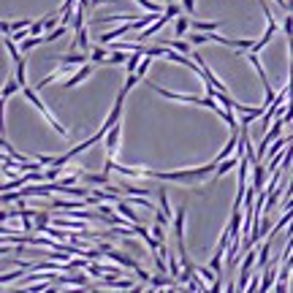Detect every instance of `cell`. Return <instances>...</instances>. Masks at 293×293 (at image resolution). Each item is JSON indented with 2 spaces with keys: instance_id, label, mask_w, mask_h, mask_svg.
I'll return each instance as SVG.
<instances>
[{
  "instance_id": "13",
  "label": "cell",
  "mask_w": 293,
  "mask_h": 293,
  "mask_svg": "<svg viewBox=\"0 0 293 293\" xmlns=\"http://www.w3.org/2000/svg\"><path fill=\"white\" fill-rule=\"evenodd\" d=\"M190 27L198 33H215L217 27H223V22H195V19H190Z\"/></svg>"
},
{
  "instance_id": "6",
  "label": "cell",
  "mask_w": 293,
  "mask_h": 293,
  "mask_svg": "<svg viewBox=\"0 0 293 293\" xmlns=\"http://www.w3.org/2000/svg\"><path fill=\"white\" fill-rule=\"evenodd\" d=\"M55 62H68V65H87L90 55L87 52H68V55H55Z\"/></svg>"
},
{
  "instance_id": "27",
  "label": "cell",
  "mask_w": 293,
  "mask_h": 293,
  "mask_svg": "<svg viewBox=\"0 0 293 293\" xmlns=\"http://www.w3.org/2000/svg\"><path fill=\"white\" fill-rule=\"evenodd\" d=\"M57 288H60V285H57V283H52V288H47L44 293H57Z\"/></svg>"
},
{
  "instance_id": "18",
  "label": "cell",
  "mask_w": 293,
  "mask_h": 293,
  "mask_svg": "<svg viewBox=\"0 0 293 293\" xmlns=\"http://www.w3.org/2000/svg\"><path fill=\"white\" fill-rule=\"evenodd\" d=\"M136 3H139L144 11H152V14H163V11H166V5L155 3V0H136Z\"/></svg>"
},
{
  "instance_id": "19",
  "label": "cell",
  "mask_w": 293,
  "mask_h": 293,
  "mask_svg": "<svg viewBox=\"0 0 293 293\" xmlns=\"http://www.w3.org/2000/svg\"><path fill=\"white\" fill-rule=\"evenodd\" d=\"M190 44H193V47H204V44H209V33H198V30H195L190 36Z\"/></svg>"
},
{
  "instance_id": "20",
  "label": "cell",
  "mask_w": 293,
  "mask_h": 293,
  "mask_svg": "<svg viewBox=\"0 0 293 293\" xmlns=\"http://www.w3.org/2000/svg\"><path fill=\"white\" fill-rule=\"evenodd\" d=\"M149 65H152V57L144 55V60H141V65H139V71H136V73H139V76L144 79V76H147V71H149Z\"/></svg>"
},
{
  "instance_id": "8",
  "label": "cell",
  "mask_w": 293,
  "mask_h": 293,
  "mask_svg": "<svg viewBox=\"0 0 293 293\" xmlns=\"http://www.w3.org/2000/svg\"><path fill=\"white\" fill-rule=\"evenodd\" d=\"M169 19H171V16H169V14H166V11H163V16H160V19H155V22H152V25H149V27H144V30H141L139 36H136V41H139V44H144L147 38H152L155 33H158V30H160V27H163V25H166V22H169Z\"/></svg>"
},
{
  "instance_id": "23",
  "label": "cell",
  "mask_w": 293,
  "mask_h": 293,
  "mask_svg": "<svg viewBox=\"0 0 293 293\" xmlns=\"http://www.w3.org/2000/svg\"><path fill=\"white\" fill-rule=\"evenodd\" d=\"M182 8H185V14H187V16H193V11H195V0H182Z\"/></svg>"
},
{
  "instance_id": "10",
  "label": "cell",
  "mask_w": 293,
  "mask_h": 293,
  "mask_svg": "<svg viewBox=\"0 0 293 293\" xmlns=\"http://www.w3.org/2000/svg\"><path fill=\"white\" fill-rule=\"evenodd\" d=\"M114 206H117V212H119V215H122V217H128L130 223H141V220H139V215H136V212L130 209V201L119 198V201H117V204H114Z\"/></svg>"
},
{
  "instance_id": "24",
  "label": "cell",
  "mask_w": 293,
  "mask_h": 293,
  "mask_svg": "<svg viewBox=\"0 0 293 293\" xmlns=\"http://www.w3.org/2000/svg\"><path fill=\"white\" fill-rule=\"evenodd\" d=\"M55 25H57V16H55V14H49L47 19H44V27H47V30H55Z\"/></svg>"
},
{
  "instance_id": "30",
  "label": "cell",
  "mask_w": 293,
  "mask_h": 293,
  "mask_svg": "<svg viewBox=\"0 0 293 293\" xmlns=\"http://www.w3.org/2000/svg\"><path fill=\"white\" fill-rule=\"evenodd\" d=\"M166 293H176V288H166Z\"/></svg>"
},
{
  "instance_id": "31",
  "label": "cell",
  "mask_w": 293,
  "mask_h": 293,
  "mask_svg": "<svg viewBox=\"0 0 293 293\" xmlns=\"http://www.w3.org/2000/svg\"><path fill=\"white\" fill-rule=\"evenodd\" d=\"M166 3H176V0H166Z\"/></svg>"
},
{
  "instance_id": "26",
  "label": "cell",
  "mask_w": 293,
  "mask_h": 293,
  "mask_svg": "<svg viewBox=\"0 0 293 293\" xmlns=\"http://www.w3.org/2000/svg\"><path fill=\"white\" fill-rule=\"evenodd\" d=\"M212 293H223V280H217V283L212 285Z\"/></svg>"
},
{
  "instance_id": "21",
  "label": "cell",
  "mask_w": 293,
  "mask_h": 293,
  "mask_svg": "<svg viewBox=\"0 0 293 293\" xmlns=\"http://www.w3.org/2000/svg\"><path fill=\"white\" fill-rule=\"evenodd\" d=\"M166 226H160V223H155L152 226V236L158 239V242H166V231H163Z\"/></svg>"
},
{
  "instance_id": "14",
  "label": "cell",
  "mask_w": 293,
  "mask_h": 293,
  "mask_svg": "<svg viewBox=\"0 0 293 293\" xmlns=\"http://www.w3.org/2000/svg\"><path fill=\"white\" fill-rule=\"evenodd\" d=\"M160 44H166V47H171V49H176V52H182V55H193V44L190 41H182V38H174V41H160Z\"/></svg>"
},
{
  "instance_id": "4",
  "label": "cell",
  "mask_w": 293,
  "mask_h": 293,
  "mask_svg": "<svg viewBox=\"0 0 293 293\" xmlns=\"http://www.w3.org/2000/svg\"><path fill=\"white\" fill-rule=\"evenodd\" d=\"M60 288H84V285L90 283L87 274H82V269H76V272H71V277H57L55 280Z\"/></svg>"
},
{
  "instance_id": "2",
  "label": "cell",
  "mask_w": 293,
  "mask_h": 293,
  "mask_svg": "<svg viewBox=\"0 0 293 293\" xmlns=\"http://www.w3.org/2000/svg\"><path fill=\"white\" fill-rule=\"evenodd\" d=\"M22 95H25L27 101H30L33 106L38 109V114H41V117L47 119V122L52 125V128L57 130V133H60V136H68V128H65V125H60V122H57V119H55V114H52L47 106H44V101H41V98H38V90H36V87H30V84H27V87L22 90Z\"/></svg>"
},
{
  "instance_id": "17",
  "label": "cell",
  "mask_w": 293,
  "mask_h": 293,
  "mask_svg": "<svg viewBox=\"0 0 293 293\" xmlns=\"http://www.w3.org/2000/svg\"><path fill=\"white\" fill-rule=\"evenodd\" d=\"M68 33V25H60V27H55V30H49L47 36H44V44H52V41H57V38H62Z\"/></svg>"
},
{
  "instance_id": "28",
  "label": "cell",
  "mask_w": 293,
  "mask_h": 293,
  "mask_svg": "<svg viewBox=\"0 0 293 293\" xmlns=\"http://www.w3.org/2000/svg\"><path fill=\"white\" fill-rule=\"evenodd\" d=\"M103 3H114V0H93V8L95 5H103Z\"/></svg>"
},
{
  "instance_id": "1",
  "label": "cell",
  "mask_w": 293,
  "mask_h": 293,
  "mask_svg": "<svg viewBox=\"0 0 293 293\" xmlns=\"http://www.w3.org/2000/svg\"><path fill=\"white\" fill-rule=\"evenodd\" d=\"M217 160L212 158V163L198 166V169H179V171H152L147 169V179H160V182H176V185H201L209 176H215L217 171Z\"/></svg>"
},
{
  "instance_id": "22",
  "label": "cell",
  "mask_w": 293,
  "mask_h": 293,
  "mask_svg": "<svg viewBox=\"0 0 293 293\" xmlns=\"http://www.w3.org/2000/svg\"><path fill=\"white\" fill-rule=\"evenodd\" d=\"M166 14H169L171 19H176V16L182 14V8H179V5H176V3H169V5H166Z\"/></svg>"
},
{
  "instance_id": "5",
  "label": "cell",
  "mask_w": 293,
  "mask_h": 293,
  "mask_svg": "<svg viewBox=\"0 0 293 293\" xmlns=\"http://www.w3.org/2000/svg\"><path fill=\"white\" fill-rule=\"evenodd\" d=\"M93 65H95V62H87V65L76 68V71H73L71 76L65 79V84H62V87H65V90H71V87H76V84H82L84 79H90V76H93Z\"/></svg>"
},
{
  "instance_id": "3",
  "label": "cell",
  "mask_w": 293,
  "mask_h": 293,
  "mask_svg": "<svg viewBox=\"0 0 293 293\" xmlns=\"http://www.w3.org/2000/svg\"><path fill=\"white\" fill-rule=\"evenodd\" d=\"M125 95H128V93H125V90H119V93H117V101H114L112 112H109L106 122L101 125V130H98V133H103V136H106L109 130L114 128V125H119V117H122V103H125Z\"/></svg>"
},
{
  "instance_id": "25",
  "label": "cell",
  "mask_w": 293,
  "mask_h": 293,
  "mask_svg": "<svg viewBox=\"0 0 293 293\" xmlns=\"http://www.w3.org/2000/svg\"><path fill=\"white\" fill-rule=\"evenodd\" d=\"M144 291H147V283H139V285H133L128 293H144Z\"/></svg>"
},
{
  "instance_id": "7",
  "label": "cell",
  "mask_w": 293,
  "mask_h": 293,
  "mask_svg": "<svg viewBox=\"0 0 293 293\" xmlns=\"http://www.w3.org/2000/svg\"><path fill=\"white\" fill-rule=\"evenodd\" d=\"M119 136H122V125H114L106 133V158H114L119 149Z\"/></svg>"
},
{
  "instance_id": "11",
  "label": "cell",
  "mask_w": 293,
  "mask_h": 293,
  "mask_svg": "<svg viewBox=\"0 0 293 293\" xmlns=\"http://www.w3.org/2000/svg\"><path fill=\"white\" fill-rule=\"evenodd\" d=\"M109 55H112V47H103V44H101V47H95L93 52H90V60H93L95 62V65H103V62H106V57Z\"/></svg>"
},
{
  "instance_id": "32",
  "label": "cell",
  "mask_w": 293,
  "mask_h": 293,
  "mask_svg": "<svg viewBox=\"0 0 293 293\" xmlns=\"http://www.w3.org/2000/svg\"><path fill=\"white\" fill-rule=\"evenodd\" d=\"M291 130H293V122H291Z\"/></svg>"
},
{
  "instance_id": "12",
  "label": "cell",
  "mask_w": 293,
  "mask_h": 293,
  "mask_svg": "<svg viewBox=\"0 0 293 293\" xmlns=\"http://www.w3.org/2000/svg\"><path fill=\"white\" fill-rule=\"evenodd\" d=\"M141 60H144V52H130L128 62H125V71L136 73V71H139V65H141Z\"/></svg>"
},
{
  "instance_id": "15",
  "label": "cell",
  "mask_w": 293,
  "mask_h": 293,
  "mask_svg": "<svg viewBox=\"0 0 293 293\" xmlns=\"http://www.w3.org/2000/svg\"><path fill=\"white\" fill-rule=\"evenodd\" d=\"M190 19H193V16H176V19H174V33H176V36H185V33L187 30H190Z\"/></svg>"
},
{
  "instance_id": "16",
  "label": "cell",
  "mask_w": 293,
  "mask_h": 293,
  "mask_svg": "<svg viewBox=\"0 0 293 293\" xmlns=\"http://www.w3.org/2000/svg\"><path fill=\"white\" fill-rule=\"evenodd\" d=\"M14 93H22V84L16 82V76H14V79H8V82H5V87H3V103L8 101V98L14 95Z\"/></svg>"
},
{
  "instance_id": "9",
  "label": "cell",
  "mask_w": 293,
  "mask_h": 293,
  "mask_svg": "<svg viewBox=\"0 0 293 293\" xmlns=\"http://www.w3.org/2000/svg\"><path fill=\"white\" fill-rule=\"evenodd\" d=\"M234 169H239V155L234 152V158H226L220 166H217V171H215V176H212V182H217V179H223L226 174H231Z\"/></svg>"
},
{
  "instance_id": "29",
  "label": "cell",
  "mask_w": 293,
  "mask_h": 293,
  "mask_svg": "<svg viewBox=\"0 0 293 293\" xmlns=\"http://www.w3.org/2000/svg\"><path fill=\"white\" fill-rule=\"evenodd\" d=\"M90 293H106V288H103V291H101V288H95V291H90Z\"/></svg>"
}]
</instances>
